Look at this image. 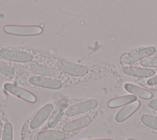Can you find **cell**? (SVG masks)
Here are the masks:
<instances>
[{
	"instance_id": "cell-23",
	"label": "cell",
	"mask_w": 157,
	"mask_h": 140,
	"mask_svg": "<svg viewBox=\"0 0 157 140\" xmlns=\"http://www.w3.org/2000/svg\"><path fill=\"white\" fill-rule=\"evenodd\" d=\"M2 125L1 123H0V139H1V137L2 135Z\"/></svg>"
},
{
	"instance_id": "cell-11",
	"label": "cell",
	"mask_w": 157,
	"mask_h": 140,
	"mask_svg": "<svg viewBox=\"0 0 157 140\" xmlns=\"http://www.w3.org/2000/svg\"><path fill=\"white\" fill-rule=\"evenodd\" d=\"M91 121L92 118L91 117L85 115L65 123L62 126V130L64 132L66 133L77 131L89 125Z\"/></svg>"
},
{
	"instance_id": "cell-3",
	"label": "cell",
	"mask_w": 157,
	"mask_h": 140,
	"mask_svg": "<svg viewBox=\"0 0 157 140\" xmlns=\"http://www.w3.org/2000/svg\"><path fill=\"white\" fill-rule=\"evenodd\" d=\"M156 52V48L153 46H148L135 49L132 51L125 53L120 57V62L124 64H131L140 60L146 59Z\"/></svg>"
},
{
	"instance_id": "cell-9",
	"label": "cell",
	"mask_w": 157,
	"mask_h": 140,
	"mask_svg": "<svg viewBox=\"0 0 157 140\" xmlns=\"http://www.w3.org/2000/svg\"><path fill=\"white\" fill-rule=\"evenodd\" d=\"M53 110V105L52 104L48 103L44 105L32 118L29 123V128L31 130H36L40 126L50 117Z\"/></svg>"
},
{
	"instance_id": "cell-25",
	"label": "cell",
	"mask_w": 157,
	"mask_h": 140,
	"mask_svg": "<svg viewBox=\"0 0 157 140\" xmlns=\"http://www.w3.org/2000/svg\"><path fill=\"white\" fill-rule=\"evenodd\" d=\"M125 140H134V139H133V138H128V139H126Z\"/></svg>"
},
{
	"instance_id": "cell-13",
	"label": "cell",
	"mask_w": 157,
	"mask_h": 140,
	"mask_svg": "<svg viewBox=\"0 0 157 140\" xmlns=\"http://www.w3.org/2000/svg\"><path fill=\"white\" fill-rule=\"evenodd\" d=\"M123 72L130 76L139 78H148L153 76L155 74V70L148 68H140L136 67H124Z\"/></svg>"
},
{
	"instance_id": "cell-7",
	"label": "cell",
	"mask_w": 157,
	"mask_h": 140,
	"mask_svg": "<svg viewBox=\"0 0 157 140\" xmlns=\"http://www.w3.org/2000/svg\"><path fill=\"white\" fill-rule=\"evenodd\" d=\"M29 68L33 73L36 74V75L58 80L63 76V73L57 68L40 63H31L29 65Z\"/></svg>"
},
{
	"instance_id": "cell-6",
	"label": "cell",
	"mask_w": 157,
	"mask_h": 140,
	"mask_svg": "<svg viewBox=\"0 0 157 140\" xmlns=\"http://www.w3.org/2000/svg\"><path fill=\"white\" fill-rule=\"evenodd\" d=\"M28 82L31 85L50 89H59L62 88L63 83L58 79L33 75L29 77Z\"/></svg>"
},
{
	"instance_id": "cell-24",
	"label": "cell",
	"mask_w": 157,
	"mask_h": 140,
	"mask_svg": "<svg viewBox=\"0 0 157 140\" xmlns=\"http://www.w3.org/2000/svg\"><path fill=\"white\" fill-rule=\"evenodd\" d=\"M85 140H112L111 139H85Z\"/></svg>"
},
{
	"instance_id": "cell-21",
	"label": "cell",
	"mask_w": 157,
	"mask_h": 140,
	"mask_svg": "<svg viewBox=\"0 0 157 140\" xmlns=\"http://www.w3.org/2000/svg\"><path fill=\"white\" fill-rule=\"evenodd\" d=\"M148 106L151 109L157 111V99H152V100H151L148 102Z\"/></svg>"
},
{
	"instance_id": "cell-18",
	"label": "cell",
	"mask_w": 157,
	"mask_h": 140,
	"mask_svg": "<svg viewBox=\"0 0 157 140\" xmlns=\"http://www.w3.org/2000/svg\"><path fill=\"white\" fill-rule=\"evenodd\" d=\"M15 70L9 64L0 59V74L6 77H11L15 75Z\"/></svg>"
},
{
	"instance_id": "cell-1",
	"label": "cell",
	"mask_w": 157,
	"mask_h": 140,
	"mask_svg": "<svg viewBox=\"0 0 157 140\" xmlns=\"http://www.w3.org/2000/svg\"><path fill=\"white\" fill-rule=\"evenodd\" d=\"M56 68L63 73L75 77L83 76L88 74V68L83 65L66 60H58L55 62Z\"/></svg>"
},
{
	"instance_id": "cell-15",
	"label": "cell",
	"mask_w": 157,
	"mask_h": 140,
	"mask_svg": "<svg viewBox=\"0 0 157 140\" xmlns=\"http://www.w3.org/2000/svg\"><path fill=\"white\" fill-rule=\"evenodd\" d=\"M124 88L128 92L132 94V95L142 99H150L153 97V94L150 91L132 83H125Z\"/></svg>"
},
{
	"instance_id": "cell-16",
	"label": "cell",
	"mask_w": 157,
	"mask_h": 140,
	"mask_svg": "<svg viewBox=\"0 0 157 140\" xmlns=\"http://www.w3.org/2000/svg\"><path fill=\"white\" fill-rule=\"evenodd\" d=\"M137 100V97L131 95H124L123 96H120L119 97H117L115 99H112L108 103V105L110 108H117L119 107L128 104H130Z\"/></svg>"
},
{
	"instance_id": "cell-20",
	"label": "cell",
	"mask_w": 157,
	"mask_h": 140,
	"mask_svg": "<svg viewBox=\"0 0 157 140\" xmlns=\"http://www.w3.org/2000/svg\"><path fill=\"white\" fill-rule=\"evenodd\" d=\"M141 65L147 67H157V57H148L140 62Z\"/></svg>"
},
{
	"instance_id": "cell-2",
	"label": "cell",
	"mask_w": 157,
	"mask_h": 140,
	"mask_svg": "<svg viewBox=\"0 0 157 140\" xmlns=\"http://www.w3.org/2000/svg\"><path fill=\"white\" fill-rule=\"evenodd\" d=\"M0 58L9 62L29 63L33 61L34 57L32 53L27 51L1 48L0 49Z\"/></svg>"
},
{
	"instance_id": "cell-10",
	"label": "cell",
	"mask_w": 157,
	"mask_h": 140,
	"mask_svg": "<svg viewBox=\"0 0 157 140\" xmlns=\"http://www.w3.org/2000/svg\"><path fill=\"white\" fill-rule=\"evenodd\" d=\"M67 100L64 98H62L57 102L55 107L53 109L48 118L47 122V125L48 128H53L58 125L61 117H63L64 112L67 109Z\"/></svg>"
},
{
	"instance_id": "cell-22",
	"label": "cell",
	"mask_w": 157,
	"mask_h": 140,
	"mask_svg": "<svg viewBox=\"0 0 157 140\" xmlns=\"http://www.w3.org/2000/svg\"><path fill=\"white\" fill-rule=\"evenodd\" d=\"M147 84L151 86H153V85H156L157 84V75L150 78L148 81H147Z\"/></svg>"
},
{
	"instance_id": "cell-26",
	"label": "cell",
	"mask_w": 157,
	"mask_h": 140,
	"mask_svg": "<svg viewBox=\"0 0 157 140\" xmlns=\"http://www.w3.org/2000/svg\"><path fill=\"white\" fill-rule=\"evenodd\" d=\"M156 89H157V84H156Z\"/></svg>"
},
{
	"instance_id": "cell-17",
	"label": "cell",
	"mask_w": 157,
	"mask_h": 140,
	"mask_svg": "<svg viewBox=\"0 0 157 140\" xmlns=\"http://www.w3.org/2000/svg\"><path fill=\"white\" fill-rule=\"evenodd\" d=\"M140 120L145 126L157 131V117L150 114H143L140 116Z\"/></svg>"
},
{
	"instance_id": "cell-4",
	"label": "cell",
	"mask_w": 157,
	"mask_h": 140,
	"mask_svg": "<svg viewBox=\"0 0 157 140\" xmlns=\"http://www.w3.org/2000/svg\"><path fill=\"white\" fill-rule=\"evenodd\" d=\"M4 31L9 35L20 36H31L40 35L42 31V28L39 26L29 25H6L3 28Z\"/></svg>"
},
{
	"instance_id": "cell-12",
	"label": "cell",
	"mask_w": 157,
	"mask_h": 140,
	"mask_svg": "<svg viewBox=\"0 0 157 140\" xmlns=\"http://www.w3.org/2000/svg\"><path fill=\"white\" fill-rule=\"evenodd\" d=\"M140 105V102L138 100H136L124 106L116 114L115 117V121L120 123L126 120L139 109Z\"/></svg>"
},
{
	"instance_id": "cell-5",
	"label": "cell",
	"mask_w": 157,
	"mask_h": 140,
	"mask_svg": "<svg viewBox=\"0 0 157 140\" xmlns=\"http://www.w3.org/2000/svg\"><path fill=\"white\" fill-rule=\"evenodd\" d=\"M98 105V102L96 99H87L69 106L66 109L65 113L67 117L76 116L96 109Z\"/></svg>"
},
{
	"instance_id": "cell-14",
	"label": "cell",
	"mask_w": 157,
	"mask_h": 140,
	"mask_svg": "<svg viewBox=\"0 0 157 140\" xmlns=\"http://www.w3.org/2000/svg\"><path fill=\"white\" fill-rule=\"evenodd\" d=\"M66 138L65 132L56 130L42 131L36 136L37 140H64Z\"/></svg>"
},
{
	"instance_id": "cell-8",
	"label": "cell",
	"mask_w": 157,
	"mask_h": 140,
	"mask_svg": "<svg viewBox=\"0 0 157 140\" xmlns=\"http://www.w3.org/2000/svg\"><path fill=\"white\" fill-rule=\"evenodd\" d=\"M4 89L10 94L14 95L25 101L34 103L37 101L36 96L30 91L10 83H6L4 84Z\"/></svg>"
},
{
	"instance_id": "cell-19",
	"label": "cell",
	"mask_w": 157,
	"mask_h": 140,
	"mask_svg": "<svg viewBox=\"0 0 157 140\" xmlns=\"http://www.w3.org/2000/svg\"><path fill=\"white\" fill-rule=\"evenodd\" d=\"M13 139V128L10 122H6L4 125L2 140Z\"/></svg>"
}]
</instances>
